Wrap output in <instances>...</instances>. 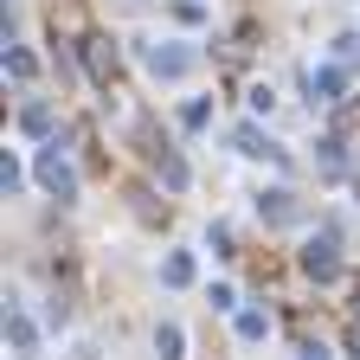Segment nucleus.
<instances>
[{
  "instance_id": "nucleus-11",
  "label": "nucleus",
  "mask_w": 360,
  "mask_h": 360,
  "mask_svg": "<svg viewBox=\"0 0 360 360\" xmlns=\"http://www.w3.org/2000/svg\"><path fill=\"white\" fill-rule=\"evenodd\" d=\"M238 335H245V341H264V335H270V315H264V309H245V315H238Z\"/></svg>"
},
{
  "instance_id": "nucleus-14",
  "label": "nucleus",
  "mask_w": 360,
  "mask_h": 360,
  "mask_svg": "<svg viewBox=\"0 0 360 360\" xmlns=\"http://www.w3.org/2000/svg\"><path fill=\"white\" fill-rule=\"evenodd\" d=\"M206 116H212V103H206V97H193L187 110H180V122H187V129H206Z\"/></svg>"
},
{
  "instance_id": "nucleus-5",
  "label": "nucleus",
  "mask_w": 360,
  "mask_h": 360,
  "mask_svg": "<svg viewBox=\"0 0 360 360\" xmlns=\"http://www.w3.org/2000/svg\"><path fill=\"white\" fill-rule=\"evenodd\" d=\"M309 90H315V103H335L341 90H347V71L341 65H315L309 71Z\"/></svg>"
},
{
  "instance_id": "nucleus-1",
  "label": "nucleus",
  "mask_w": 360,
  "mask_h": 360,
  "mask_svg": "<svg viewBox=\"0 0 360 360\" xmlns=\"http://www.w3.org/2000/svg\"><path fill=\"white\" fill-rule=\"evenodd\" d=\"M39 187L52 193V200H77V167L65 161L58 142H45V155H39Z\"/></svg>"
},
{
  "instance_id": "nucleus-17",
  "label": "nucleus",
  "mask_w": 360,
  "mask_h": 360,
  "mask_svg": "<svg viewBox=\"0 0 360 360\" xmlns=\"http://www.w3.org/2000/svg\"><path fill=\"white\" fill-rule=\"evenodd\" d=\"M347 347H354V360H360V322H354V341H347Z\"/></svg>"
},
{
  "instance_id": "nucleus-7",
  "label": "nucleus",
  "mask_w": 360,
  "mask_h": 360,
  "mask_svg": "<svg viewBox=\"0 0 360 360\" xmlns=\"http://www.w3.org/2000/svg\"><path fill=\"white\" fill-rule=\"evenodd\" d=\"M90 77H97V84H116V52H110V39H90Z\"/></svg>"
},
{
  "instance_id": "nucleus-3",
  "label": "nucleus",
  "mask_w": 360,
  "mask_h": 360,
  "mask_svg": "<svg viewBox=\"0 0 360 360\" xmlns=\"http://www.w3.org/2000/svg\"><path fill=\"white\" fill-rule=\"evenodd\" d=\"M142 58H148L155 77H187V71H193V52H187V45H148Z\"/></svg>"
},
{
  "instance_id": "nucleus-15",
  "label": "nucleus",
  "mask_w": 360,
  "mask_h": 360,
  "mask_svg": "<svg viewBox=\"0 0 360 360\" xmlns=\"http://www.w3.org/2000/svg\"><path fill=\"white\" fill-rule=\"evenodd\" d=\"M322 174H341V142H322Z\"/></svg>"
},
{
  "instance_id": "nucleus-6",
  "label": "nucleus",
  "mask_w": 360,
  "mask_h": 360,
  "mask_svg": "<svg viewBox=\"0 0 360 360\" xmlns=\"http://www.w3.org/2000/svg\"><path fill=\"white\" fill-rule=\"evenodd\" d=\"M257 212H264L270 225H296V219H302L296 193H283V187H277V193H264V200H257Z\"/></svg>"
},
{
  "instance_id": "nucleus-12",
  "label": "nucleus",
  "mask_w": 360,
  "mask_h": 360,
  "mask_svg": "<svg viewBox=\"0 0 360 360\" xmlns=\"http://www.w3.org/2000/svg\"><path fill=\"white\" fill-rule=\"evenodd\" d=\"M155 347H161V360H180V328L161 322V328H155Z\"/></svg>"
},
{
  "instance_id": "nucleus-9",
  "label": "nucleus",
  "mask_w": 360,
  "mask_h": 360,
  "mask_svg": "<svg viewBox=\"0 0 360 360\" xmlns=\"http://www.w3.org/2000/svg\"><path fill=\"white\" fill-rule=\"evenodd\" d=\"M20 129L26 135H52V110H45V103H26L20 110Z\"/></svg>"
},
{
  "instance_id": "nucleus-16",
  "label": "nucleus",
  "mask_w": 360,
  "mask_h": 360,
  "mask_svg": "<svg viewBox=\"0 0 360 360\" xmlns=\"http://www.w3.org/2000/svg\"><path fill=\"white\" fill-rule=\"evenodd\" d=\"M302 360H328V347H302Z\"/></svg>"
},
{
  "instance_id": "nucleus-13",
  "label": "nucleus",
  "mask_w": 360,
  "mask_h": 360,
  "mask_svg": "<svg viewBox=\"0 0 360 360\" xmlns=\"http://www.w3.org/2000/svg\"><path fill=\"white\" fill-rule=\"evenodd\" d=\"M155 167H161V180H167V187H174V193H180V187H187V167H180V155H161Z\"/></svg>"
},
{
  "instance_id": "nucleus-10",
  "label": "nucleus",
  "mask_w": 360,
  "mask_h": 360,
  "mask_svg": "<svg viewBox=\"0 0 360 360\" xmlns=\"http://www.w3.org/2000/svg\"><path fill=\"white\" fill-rule=\"evenodd\" d=\"M7 335H13V347L32 360V347H39V335H32V322H26V315H7Z\"/></svg>"
},
{
  "instance_id": "nucleus-2",
  "label": "nucleus",
  "mask_w": 360,
  "mask_h": 360,
  "mask_svg": "<svg viewBox=\"0 0 360 360\" xmlns=\"http://www.w3.org/2000/svg\"><path fill=\"white\" fill-rule=\"evenodd\" d=\"M302 270H309L315 283H328L335 270H341V245H335V232H315V238L302 245Z\"/></svg>"
},
{
  "instance_id": "nucleus-4",
  "label": "nucleus",
  "mask_w": 360,
  "mask_h": 360,
  "mask_svg": "<svg viewBox=\"0 0 360 360\" xmlns=\"http://www.w3.org/2000/svg\"><path fill=\"white\" fill-rule=\"evenodd\" d=\"M232 148H238V155H257V161H283V148L270 142L257 122H238V129H232Z\"/></svg>"
},
{
  "instance_id": "nucleus-8",
  "label": "nucleus",
  "mask_w": 360,
  "mask_h": 360,
  "mask_svg": "<svg viewBox=\"0 0 360 360\" xmlns=\"http://www.w3.org/2000/svg\"><path fill=\"white\" fill-rule=\"evenodd\" d=\"M161 283H167V290H187V283H193V257H187V251H174V257L161 264Z\"/></svg>"
}]
</instances>
